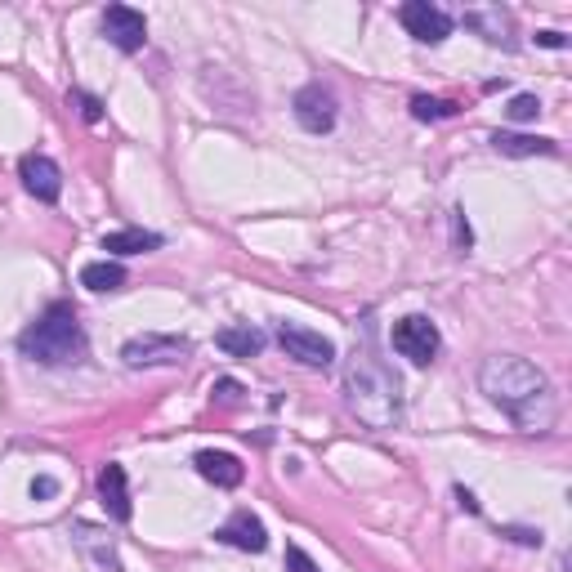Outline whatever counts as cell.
Listing matches in <instances>:
<instances>
[{"label": "cell", "instance_id": "6da1fadb", "mask_svg": "<svg viewBox=\"0 0 572 572\" xmlns=\"http://www.w3.org/2000/svg\"><path fill=\"white\" fill-rule=\"evenodd\" d=\"M479 389L488 403H497L523 434H550L559 421V398L546 371L532 367L528 358L514 354H492L479 362Z\"/></svg>", "mask_w": 572, "mask_h": 572}, {"label": "cell", "instance_id": "7a4b0ae2", "mask_svg": "<svg viewBox=\"0 0 572 572\" xmlns=\"http://www.w3.org/2000/svg\"><path fill=\"white\" fill-rule=\"evenodd\" d=\"M345 407L367 429H394L403 421V385L371 345L354 349V358L345 362Z\"/></svg>", "mask_w": 572, "mask_h": 572}, {"label": "cell", "instance_id": "3957f363", "mask_svg": "<svg viewBox=\"0 0 572 572\" xmlns=\"http://www.w3.org/2000/svg\"><path fill=\"white\" fill-rule=\"evenodd\" d=\"M18 349H23V358L41 362V367H76V362H85V354H90V340H85V327L72 304H50L18 336Z\"/></svg>", "mask_w": 572, "mask_h": 572}, {"label": "cell", "instance_id": "277c9868", "mask_svg": "<svg viewBox=\"0 0 572 572\" xmlns=\"http://www.w3.org/2000/svg\"><path fill=\"white\" fill-rule=\"evenodd\" d=\"M394 349L403 354L407 362H416V367H429V362L438 358V349H443V336H438V327L425 318V313H407V318L394 322Z\"/></svg>", "mask_w": 572, "mask_h": 572}, {"label": "cell", "instance_id": "5b68a950", "mask_svg": "<svg viewBox=\"0 0 572 572\" xmlns=\"http://www.w3.org/2000/svg\"><path fill=\"white\" fill-rule=\"evenodd\" d=\"M193 354V345L179 336H157V331H148V336H135L126 340V349H121V362L126 367H175V362H184Z\"/></svg>", "mask_w": 572, "mask_h": 572}, {"label": "cell", "instance_id": "8992f818", "mask_svg": "<svg viewBox=\"0 0 572 572\" xmlns=\"http://www.w3.org/2000/svg\"><path fill=\"white\" fill-rule=\"evenodd\" d=\"M278 345L286 349V358H295L300 367H313V371L336 367V345H331L322 331H309V327H295V322H282V327H278Z\"/></svg>", "mask_w": 572, "mask_h": 572}, {"label": "cell", "instance_id": "52a82bcc", "mask_svg": "<svg viewBox=\"0 0 572 572\" xmlns=\"http://www.w3.org/2000/svg\"><path fill=\"white\" fill-rule=\"evenodd\" d=\"M398 23L421 45H443L447 36H452V14H443V9L429 5V0H407V5H398Z\"/></svg>", "mask_w": 572, "mask_h": 572}, {"label": "cell", "instance_id": "ba28073f", "mask_svg": "<svg viewBox=\"0 0 572 572\" xmlns=\"http://www.w3.org/2000/svg\"><path fill=\"white\" fill-rule=\"evenodd\" d=\"M103 36H108L121 54H139L143 41H148V18L130 5H108L103 9Z\"/></svg>", "mask_w": 572, "mask_h": 572}, {"label": "cell", "instance_id": "9c48e42d", "mask_svg": "<svg viewBox=\"0 0 572 572\" xmlns=\"http://www.w3.org/2000/svg\"><path fill=\"white\" fill-rule=\"evenodd\" d=\"M18 179H23V188L36 202H59V193H63V170H59V161L45 157V152H27V157L18 161Z\"/></svg>", "mask_w": 572, "mask_h": 572}, {"label": "cell", "instance_id": "30bf717a", "mask_svg": "<svg viewBox=\"0 0 572 572\" xmlns=\"http://www.w3.org/2000/svg\"><path fill=\"white\" fill-rule=\"evenodd\" d=\"M291 108H295V121H300L309 135H327V130L336 126V99H331L322 85H304L291 99Z\"/></svg>", "mask_w": 572, "mask_h": 572}, {"label": "cell", "instance_id": "8fae6325", "mask_svg": "<svg viewBox=\"0 0 572 572\" xmlns=\"http://www.w3.org/2000/svg\"><path fill=\"white\" fill-rule=\"evenodd\" d=\"M215 537L233 550H246V555H264V550H269V532H264V523L255 519L251 510H237Z\"/></svg>", "mask_w": 572, "mask_h": 572}, {"label": "cell", "instance_id": "7c38bea8", "mask_svg": "<svg viewBox=\"0 0 572 572\" xmlns=\"http://www.w3.org/2000/svg\"><path fill=\"white\" fill-rule=\"evenodd\" d=\"M72 541H76V550H81V555L90 559L99 572H121L117 546H112V537L103 528H94V523H72Z\"/></svg>", "mask_w": 572, "mask_h": 572}, {"label": "cell", "instance_id": "4fadbf2b", "mask_svg": "<svg viewBox=\"0 0 572 572\" xmlns=\"http://www.w3.org/2000/svg\"><path fill=\"white\" fill-rule=\"evenodd\" d=\"M99 501H103V510H108V519H117V523H130V514H135V505H130L126 470H121L117 461H108L99 470Z\"/></svg>", "mask_w": 572, "mask_h": 572}, {"label": "cell", "instance_id": "5bb4252c", "mask_svg": "<svg viewBox=\"0 0 572 572\" xmlns=\"http://www.w3.org/2000/svg\"><path fill=\"white\" fill-rule=\"evenodd\" d=\"M215 345L224 349L228 358H255V354H264L269 336H264L260 327H251V322H233V327H219L215 331Z\"/></svg>", "mask_w": 572, "mask_h": 572}, {"label": "cell", "instance_id": "9a60e30c", "mask_svg": "<svg viewBox=\"0 0 572 572\" xmlns=\"http://www.w3.org/2000/svg\"><path fill=\"white\" fill-rule=\"evenodd\" d=\"M465 27H474L488 45L514 50V18L505 14V9H470V14H465Z\"/></svg>", "mask_w": 572, "mask_h": 572}, {"label": "cell", "instance_id": "2e32d148", "mask_svg": "<svg viewBox=\"0 0 572 572\" xmlns=\"http://www.w3.org/2000/svg\"><path fill=\"white\" fill-rule=\"evenodd\" d=\"M197 474H202L206 483H215V488H237V483L246 479L242 461H237L233 452H197Z\"/></svg>", "mask_w": 572, "mask_h": 572}, {"label": "cell", "instance_id": "e0dca14e", "mask_svg": "<svg viewBox=\"0 0 572 572\" xmlns=\"http://www.w3.org/2000/svg\"><path fill=\"white\" fill-rule=\"evenodd\" d=\"M492 148H497L501 157H555L559 143L541 139V135H510V130H497V135H492Z\"/></svg>", "mask_w": 572, "mask_h": 572}, {"label": "cell", "instance_id": "ac0fdd59", "mask_svg": "<svg viewBox=\"0 0 572 572\" xmlns=\"http://www.w3.org/2000/svg\"><path fill=\"white\" fill-rule=\"evenodd\" d=\"M161 233H143V228H117V233H103V251L108 255H143L157 251Z\"/></svg>", "mask_w": 572, "mask_h": 572}, {"label": "cell", "instance_id": "d6986e66", "mask_svg": "<svg viewBox=\"0 0 572 572\" xmlns=\"http://www.w3.org/2000/svg\"><path fill=\"white\" fill-rule=\"evenodd\" d=\"M81 286L85 291H94V295L121 291V286H126V269H121L117 260H94V264H85L81 269Z\"/></svg>", "mask_w": 572, "mask_h": 572}, {"label": "cell", "instance_id": "ffe728a7", "mask_svg": "<svg viewBox=\"0 0 572 572\" xmlns=\"http://www.w3.org/2000/svg\"><path fill=\"white\" fill-rule=\"evenodd\" d=\"M456 112H461V103H452V99H429V94H416L412 99L416 121H447V117H456Z\"/></svg>", "mask_w": 572, "mask_h": 572}, {"label": "cell", "instance_id": "44dd1931", "mask_svg": "<svg viewBox=\"0 0 572 572\" xmlns=\"http://www.w3.org/2000/svg\"><path fill=\"white\" fill-rule=\"evenodd\" d=\"M68 108L81 112V121H90V126H99V121H103V103L94 99V94H85V90H72L68 94Z\"/></svg>", "mask_w": 572, "mask_h": 572}, {"label": "cell", "instance_id": "7402d4cb", "mask_svg": "<svg viewBox=\"0 0 572 572\" xmlns=\"http://www.w3.org/2000/svg\"><path fill=\"white\" fill-rule=\"evenodd\" d=\"M505 112H510V121H537L541 117V99L537 94H514Z\"/></svg>", "mask_w": 572, "mask_h": 572}, {"label": "cell", "instance_id": "603a6c76", "mask_svg": "<svg viewBox=\"0 0 572 572\" xmlns=\"http://www.w3.org/2000/svg\"><path fill=\"white\" fill-rule=\"evenodd\" d=\"M211 398H215V403L219 407H237V403H242V385H237V380H215V389H211Z\"/></svg>", "mask_w": 572, "mask_h": 572}, {"label": "cell", "instance_id": "cb8c5ba5", "mask_svg": "<svg viewBox=\"0 0 572 572\" xmlns=\"http://www.w3.org/2000/svg\"><path fill=\"white\" fill-rule=\"evenodd\" d=\"M286 572H322V568L313 564V555H309V550H300V546H286Z\"/></svg>", "mask_w": 572, "mask_h": 572}, {"label": "cell", "instance_id": "d4e9b609", "mask_svg": "<svg viewBox=\"0 0 572 572\" xmlns=\"http://www.w3.org/2000/svg\"><path fill=\"white\" fill-rule=\"evenodd\" d=\"M59 497V479L54 474H36L32 479V501H54Z\"/></svg>", "mask_w": 572, "mask_h": 572}, {"label": "cell", "instance_id": "484cf974", "mask_svg": "<svg viewBox=\"0 0 572 572\" xmlns=\"http://www.w3.org/2000/svg\"><path fill=\"white\" fill-rule=\"evenodd\" d=\"M501 537H510V541H519V546H541V528H501Z\"/></svg>", "mask_w": 572, "mask_h": 572}, {"label": "cell", "instance_id": "4316f807", "mask_svg": "<svg viewBox=\"0 0 572 572\" xmlns=\"http://www.w3.org/2000/svg\"><path fill=\"white\" fill-rule=\"evenodd\" d=\"M452 228H456V251H470L474 233H470V224H465V211H456V215H452Z\"/></svg>", "mask_w": 572, "mask_h": 572}, {"label": "cell", "instance_id": "83f0119b", "mask_svg": "<svg viewBox=\"0 0 572 572\" xmlns=\"http://www.w3.org/2000/svg\"><path fill=\"white\" fill-rule=\"evenodd\" d=\"M537 45H546V50H564L568 36L564 32H537Z\"/></svg>", "mask_w": 572, "mask_h": 572}, {"label": "cell", "instance_id": "f1b7e54d", "mask_svg": "<svg viewBox=\"0 0 572 572\" xmlns=\"http://www.w3.org/2000/svg\"><path fill=\"white\" fill-rule=\"evenodd\" d=\"M456 505H461L465 514H479V501H474V492H470V488H456Z\"/></svg>", "mask_w": 572, "mask_h": 572}]
</instances>
